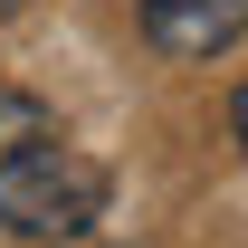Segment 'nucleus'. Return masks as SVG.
<instances>
[{"label":"nucleus","instance_id":"nucleus-1","mask_svg":"<svg viewBox=\"0 0 248 248\" xmlns=\"http://www.w3.org/2000/svg\"><path fill=\"white\" fill-rule=\"evenodd\" d=\"M105 219V162L38 134L19 153H0V229L29 248H58V239H86Z\"/></svg>","mask_w":248,"mask_h":248},{"label":"nucleus","instance_id":"nucleus-2","mask_svg":"<svg viewBox=\"0 0 248 248\" xmlns=\"http://www.w3.org/2000/svg\"><path fill=\"white\" fill-rule=\"evenodd\" d=\"M248 29V0H143V38H153L162 58H229Z\"/></svg>","mask_w":248,"mask_h":248},{"label":"nucleus","instance_id":"nucleus-3","mask_svg":"<svg viewBox=\"0 0 248 248\" xmlns=\"http://www.w3.org/2000/svg\"><path fill=\"white\" fill-rule=\"evenodd\" d=\"M38 134H58L48 105H38V95H0V153H19V143H38Z\"/></svg>","mask_w":248,"mask_h":248},{"label":"nucleus","instance_id":"nucleus-4","mask_svg":"<svg viewBox=\"0 0 248 248\" xmlns=\"http://www.w3.org/2000/svg\"><path fill=\"white\" fill-rule=\"evenodd\" d=\"M229 134H239V143H248V86L229 95Z\"/></svg>","mask_w":248,"mask_h":248},{"label":"nucleus","instance_id":"nucleus-5","mask_svg":"<svg viewBox=\"0 0 248 248\" xmlns=\"http://www.w3.org/2000/svg\"><path fill=\"white\" fill-rule=\"evenodd\" d=\"M19 10H29V0H0V19H19Z\"/></svg>","mask_w":248,"mask_h":248}]
</instances>
